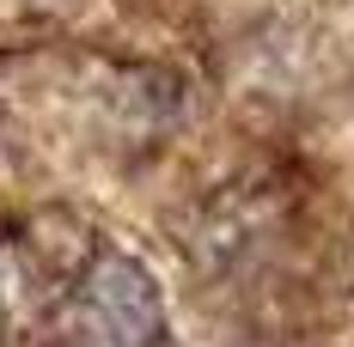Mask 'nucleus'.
I'll return each instance as SVG.
<instances>
[{"label":"nucleus","instance_id":"1","mask_svg":"<svg viewBox=\"0 0 354 347\" xmlns=\"http://www.w3.org/2000/svg\"><path fill=\"white\" fill-rule=\"evenodd\" d=\"M80 317V341L86 347H159L165 335V299L135 256H92V268L80 275L73 293Z\"/></svg>","mask_w":354,"mask_h":347}]
</instances>
